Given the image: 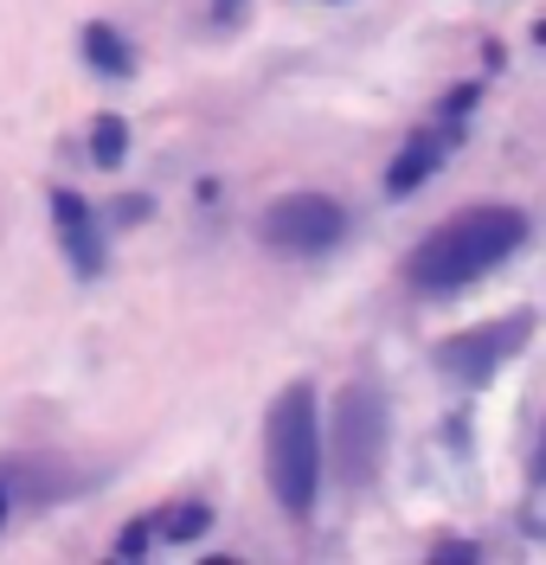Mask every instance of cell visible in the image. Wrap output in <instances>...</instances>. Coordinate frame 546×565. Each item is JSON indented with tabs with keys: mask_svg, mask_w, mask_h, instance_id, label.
Listing matches in <instances>:
<instances>
[{
	"mask_svg": "<svg viewBox=\"0 0 546 565\" xmlns=\"http://www.w3.org/2000/svg\"><path fill=\"white\" fill-rule=\"evenodd\" d=\"M84 58L104 71V77H129V65H136V58H129V45H122V33L104 26V20H97V26H84Z\"/></svg>",
	"mask_w": 546,
	"mask_h": 565,
	"instance_id": "8",
	"label": "cell"
},
{
	"mask_svg": "<svg viewBox=\"0 0 546 565\" xmlns=\"http://www.w3.org/2000/svg\"><path fill=\"white\" fill-rule=\"evenodd\" d=\"M142 540H148V527H129L122 540H116V553H122V559H136V553H148Z\"/></svg>",
	"mask_w": 546,
	"mask_h": 565,
	"instance_id": "11",
	"label": "cell"
},
{
	"mask_svg": "<svg viewBox=\"0 0 546 565\" xmlns=\"http://www.w3.org/2000/svg\"><path fill=\"white\" fill-rule=\"evenodd\" d=\"M52 225H58V245H65V257H72L77 277H104V238H97V218H90V206L77 200L72 186L52 193Z\"/></svg>",
	"mask_w": 546,
	"mask_h": 565,
	"instance_id": "6",
	"label": "cell"
},
{
	"mask_svg": "<svg viewBox=\"0 0 546 565\" xmlns=\"http://www.w3.org/2000/svg\"><path fill=\"white\" fill-rule=\"evenodd\" d=\"M0 521H7V494H0Z\"/></svg>",
	"mask_w": 546,
	"mask_h": 565,
	"instance_id": "13",
	"label": "cell"
},
{
	"mask_svg": "<svg viewBox=\"0 0 546 565\" xmlns=\"http://www.w3.org/2000/svg\"><path fill=\"white\" fill-rule=\"evenodd\" d=\"M386 457V405L373 386H347L334 398V482L366 489Z\"/></svg>",
	"mask_w": 546,
	"mask_h": 565,
	"instance_id": "3",
	"label": "cell"
},
{
	"mask_svg": "<svg viewBox=\"0 0 546 565\" xmlns=\"http://www.w3.org/2000/svg\"><path fill=\"white\" fill-rule=\"evenodd\" d=\"M322 462L328 444H322V418H315V386L296 380V386L277 392V405L264 418V476H270V494H277L283 514H296V521L315 514Z\"/></svg>",
	"mask_w": 546,
	"mask_h": 565,
	"instance_id": "2",
	"label": "cell"
},
{
	"mask_svg": "<svg viewBox=\"0 0 546 565\" xmlns=\"http://www.w3.org/2000/svg\"><path fill=\"white\" fill-rule=\"evenodd\" d=\"M161 527L174 533V540H193V533H206V508H174Z\"/></svg>",
	"mask_w": 546,
	"mask_h": 565,
	"instance_id": "10",
	"label": "cell"
},
{
	"mask_svg": "<svg viewBox=\"0 0 546 565\" xmlns=\"http://www.w3.org/2000/svg\"><path fill=\"white\" fill-rule=\"evenodd\" d=\"M540 39H546V26H540Z\"/></svg>",
	"mask_w": 546,
	"mask_h": 565,
	"instance_id": "14",
	"label": "cell"
},
{
	"mask_svg": "<svg viewBox=\"0 0 546 565\" xmlns=\"http://www.w3.org/2000/svg\"><path fill=\"white\" fill-rule=\"evenodd\" d=\"M527 328H534V316H502V321H489V328H470V334H457V341L437 348V366L450 380H463V386H489V373H502L521 353Z\"/></svg>",
	"mask_w": 546,
	"mask_h": 565,
	"instance_id": "5",
	"label": "cell"
},
{
	"mask_svg": "<svg viewBox=\"0 0 546 565\" xmlns=\"http://www.w3.org/2000/svg\"><path fill=\"white\" fill-rule=\"evenodd\" d=\"M521 238H527V218L514 206H475L463 218H450V225H437L431 238L405 257V277L418 289H431V296H450L463 282L489 277L495 264H508Z\"/></svg>",
	"mask_w": 546,
	"mask_h": 565,
	"instance_id": "1",
	"label": "cell"
},
{
	"mask_svg": "<svg viewBox=\"0 0 546 565\" xmlns=\"http://www.w3.org/2000/svg\"><path fill=\"white\" fill-rule=\"evenodd\" d=\"M443 154H450V141L437 136V129H418V136L399 148V161L386 168V193H418V186L443 168Z\"/></svg>",
	"mask_w": 546,
	"mask_h": 565,
	"instance_id": "7",
	"label": "cell"
},
{
	"mask_svg": "<svg viewBox=\"0 0 546 565\" xmlns=\"http://www.w3.org/2000/svg\"><path fill=\"white\" fill-rule=\"evenodd\" d=\"M527 476H534V489H546V430H540V450H534V469Z\"/></svg>",
	"mask_w": 546,
	"mask_h": 565,
	"instance_id": "12",
	"label": "cell"
},
{
	"mask_svg": "<svg viewBox=\"0 0 546 565\" xmlns=\"http://www.w3.org/2000/svg\"><path fill=\"white\" fill-rule=\"evenodd\" d=\"M264 245L290 250V257H315V250H334L341 232H347V212L334 206L328 193H283L277 206L264 212Z\"/></svg>",
	"mask_w": 546,
	"mask_h": 565,
	"instance_id": "4",
	"label": "cell"
},
{
	"mask_svg": "<svg viewBox=\"0 0 546 565\" xmlns=\"http://www.w3.org/2000/svg\"><path fill=\"white\" fill-rule=\"evenodd\" d=\"M122 154H129V122H122V116H97V122H90V161H97L104 174H116Z\"/></svg>",
	"mask_w": 546,
	"mask_h": 565,
	"instance_id": "9",
	"label": "cell"
}]
</instances>
